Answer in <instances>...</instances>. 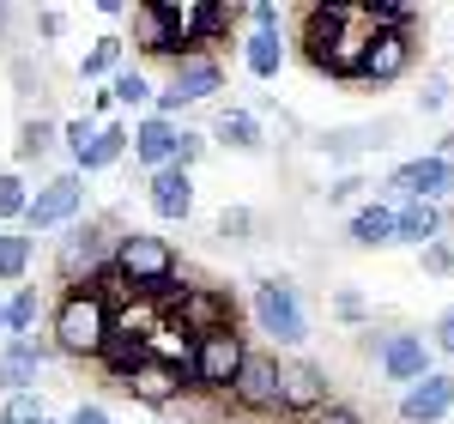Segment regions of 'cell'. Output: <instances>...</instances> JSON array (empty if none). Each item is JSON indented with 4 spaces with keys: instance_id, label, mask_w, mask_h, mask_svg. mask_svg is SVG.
Here are the masks:
<instances>
[{
    "instance_id": "6da1fadb",
    "label": "cell",
    "mask_w": 454,
    "mask_h": 424,
    "mask_svg": "<svg viewBox=\"0 0 454 424\" xmlns=\"http://www.w3.org/2000/svg\"><path fill=\"white\" fill-rule=\"evenodd\" d=\"M109 334H115V303H104L91 285H79V291H61L55 297V310H49V346L61 357H104Z\"/></svg>"
},
{
    "instance_id": "7a4b0ae2",
    "label": "cell",
    "mask_w": 454,
    "mask_h": 424,
    "mask_svg": "<svg viewBox=\"0 0 454 424\" xmlns=\"http://www.w3.org/2000/svg\"><path fill=\"white\" fill-rule=\"evenodd\" d=\"M115 273L128 279L134 297H152V303H170L176 291V243L170 237H152V231H121L115 243Z\"/></svg>"
},
{
    "instance_id": "3957f363",
    "label": "cell",
    "mask_w": 454,
    "mask_h": 424,
    "mask_svg": "<svg viewBox=\"0 0 454 424\" xmlns=\"http://www.w3.org/2000/svg\"><path fill=\"white\" fill-rule=\"evenodd\" d=\"M115 243H121V231L104 224V218H79V224H67V231H61V248H55V273H61V285L79 291V285L98 279L104 267H115Z\"/></svg>"
},
{
    "instance_id": "277c9868",
    "label": "cell",
    "mask_w": 454,
    "mask_h": 424,
    "mask_svg": "<svg viewBox=\"0 0 454 424\" xmlns=\"http://www.w3.org/2000/svg\"><path fill=\"white\" fill-rule=\"evenodd\" d=\"M248 346L237 327H218V334H200V346H194V364H188V389L194 394H224L231 400V389H237V376H243V364H248Z\"/></svg>"
},
{
    "instance_id": "5b68a950",
    "label": "cell",
    "mask_w": 454,
    "mask_h": 424,
    "mask_svg": "<svg viewBox=\"0 0 454 424\" xmlns=\"http://www.w3.org/2000/svg\"><path fill=\"white\" fill-rule=\"evenodd\" d=\"M248 316H254V327L273 340V346H303L309 340V316H303V297H297V285L291 279H254V291H248Z\"/></svg>"
},
{
    "instance_id": "8992f818",
    "label": "cell",
    "mask_w": 454,
    "mask_h": 424,
    "mask_svg": "<svg viewBox=\"0 0 454 424\" xmlns=\"http://www.w3.org/2000/svg\"><path fill=\"white\" fill-rule=\"evenodd\" d=\"M376 200H387V207H400V200H430V207H442V200H454V164L436 158V152H419V158H406V164L387 170V182L376 188Z\"/></svg>"
},
{
    "instance_id": "52a82bcc",
    "label": "cell",
    "mask_w": 454,
    "mask_h": 424,
    "mask_svg": "<svg viewBox=\"0 0 454 424\" xmlns=\"http://www.w3.org/2000/svg\"><path fill=\"white\" fill-rule=\"evenodd\" d=\"M79 212H85V177L79 170H61V177H49L43 188L31 194V212H25V237H43V231H67L79 224Z\"/></svg>"
},
{
    "instance_id": "ba28073f",
    "label": "cell",
    "mask_w": 454,
    "mask_h": 424,
    "mask_svg": "<svg viewBox=\"0 0 454 424\" xmlns=\"http://www.w3.org/2000/svg\"><path fill=\"white\" fill-rule=\"evenodd\" d=\"M164 316H170L176 327H188L194 340H200V334H218V327H237L231 291H218V285H182L170 303H164Z\"/></svg>"
},
{
    "instance_id": "9c48e42d",
    "label": "cell",
    "mask_w": 454,
    "mask_h": 424,
    "mask_svg": "<svg viewBox=\"0 0 454 424\" xmlns=\"http://www.w3.org/2000/svg\"><path fill=\"white\" fill-rule=\"evenodd\" d=\"M333 394H327V370L309 364V357H285L279 370V419H303L309 424L315 412H327Z\"/></svg>"
},
{
    "instance_id": "30bf717a",
    "label": "cell",
    "mask_w": 454,
    "mask_h": 424,
    "mask_svg": "<svg viewBox=\"0 0 454 424\" xmlns=\"http://www.w3.org/2000/svg\"><path fill=\"white\" fill-rule=\"evenodd\" d=\"M279 370H285V357L248 352L243 376H237V389H231V406L248 412V419H273V412H279Z\"/></svg>"
},
{
    "instance_id": "8fae6325",
    "label": "cell",
    "mask_w": 454,
    "mask_h": 424,
    "mask_svg": "<svg viewBox=\"0 0 454 424\" xmlns=\"http://www.w3.org/2000/svg\"><path fill=\"white\" fill-rule=\"evenodd\" d=\"M121 389H128L134 406H152V412H176V406L194 394V389H188V370H176V364H164V357H145Z\"/></svg>"
},
{
    "instance_id": "7c38bea8",
    "label": "cell",
    "mask_w": 454,
    "mask_h": 424,
    "mask_svg": "<svg viewBox=\"0 0 454 424\" xmlns=\"http://www.w3.org/2000/svg\"><path fill=\"white\" fill-rule=\"evenodd\" d=\"M412 55H419V36L412 31H376L370 49H364V85H394L412 73Z\"/></svg>"
},
{
    "instance_id": "4fadbf2b",
    "label": "cell",
    "mask_w": 454,
    "mask_h": 424,
    "mask_svg": "<svg viewBox=\"0 0 454 424\" xmlns=\"http://www.w3.org/2000/svg\"><path fill=\"white\" fill-rule=\"evenodd\" d=\"M376 370H382L387 382H400V389L424 382V376H430V340H424V334H382Z\"/></svg>"
},
{
    "instance_id": "5bb4252c",
    "label": "cell",
    "mask_w": 454,
    "mask_h": 424,
    "mask_svg": "<svg viewBox=\"0 0 454 424\" xmlns=\"http://www.w3.org/2000/svg\"><path fill=\"white\" fill-rule=\"evenodd\" d=\"M454 419V376L449 370H430L424 382L400 389V424H442Z\"/></svg>"
},
{
    "instance_id": "9a60e30c",
    "label": "cell",
    "mask_w": 454,
    "mask_h": 424,
    "mask_svg": "<svg viewBox=\"0 0 454 424\" xmlns=\"http://www.w3.org/2000/svg\"><path fill=\"white\" fill-rule=\"evenodd\" d=\"M346 25H351V6H303V36H297V43H303V61H309L315 73H327Z\"/></svg>"
},
{
    "instance_id": "2e32d148",
    "label": "cell",
    "mask_w": 454,
    "mask_h": 424,
    "mask_svg": "<svg viewBox=\"0 0 454 424\" xmlns=\"http://www.w3.org/2000/svg\"><path fill=\"white\" fill-rule=\"evenodd\" d=\"M176 140H182V122H164V115L145 109L140 122H134V164H140L145 177L170 170L176 164Z\"/></svg>"
},
{
    "instance_id": "e0dca14e",
    "label": "cell",
    "mask_w": 454,
    "mask_h": 424,
    "mask_svg": "<svg viewBox=\"0 0 454 424\" xmlns=\"http://www.w3.org/2000/svg\"><path fill=\"white\" fill-rule=\"evenodd\" d=\"M145 207L158 212L164 224H188V212H194V170H158V177H145Z\"/></svg>"
},
{
    "instance_id": "ac0fdd59",
    "label": "cell",
    "mask_w": 454,
    "mask_h": 424,
    "mask_svg": "<svg viewBox=\"0 0 454 424\" xmlns=\"http://www.w3.org/2000/svg\"><path fill=\"white\" fill-rule=\"evenodd\" d=\"M49 357H55L49 340H6V352H0V389L6 394H36V376H43Z\"/></svg>"
},
{
    "instance_id": "d6986e66",
    "label": "cell",
    "mask_w": 454,
    "mask_h": 424,
    "mask_svg": "<svg viewBox=\"0 0 454 424\" xmlns=\"http://www.w3.org/2000/svg\"><path fill=\"white\" fill-rule=\"evenodd\" d=\"M170 85L188 104H207L224 91V67H218V55H182V61H170Z\"/></svg>"
},
{
    "instance_id": "ffe728a7",
    "label": "cell",
    "mask_w": 454,
    "mask_h": 424,
    "mask_svg": "<svg viewBox=\"0 0 454 424\" xmlns=\"http://www.w3.org/2000/svg\"><path fill=\"white\" fill-rule=\"evenodd\" d=\"M394 243H412V248L442 243V207H430V200H400V207H394Z\"/></svg>"
},
{
    "instance_id": "44dd1931",
    "label": "cell",
    "mask_w": 454,
    "mask_h": 424,
    "mask_svg": "<svg viewBox=\"0 0 454 424\" xmlns=\"http://www.w3.org/2000/svg\"><path fill=\"white\" fill-rule=\"evenodd\" d=\"M128 152H134V128H121V122H104V128H98V140L85 145V158H79L73 170H79V177H98V170H109V164H121Z\"/></svg>"
},
{
    "instance_id": "7402d4cb",
    "label": "cell",
    "mask_w": 454,
    "mask_h": 424,
    "mask_svg": "<svg viewBox=\"0 0 454 424\" xmlns=\"http://www.w3.org/2000/svg\"><path fill=\"white\" fill-rule=\"evenodd\" d=\"M212 145H231V152H261V122L254 109H218L212 115Z\"/></svg>"
},
{
    "instance_id": "603a6c76",
    "label": "cell",
    "mask_w": 454,
    "mask_h": 424,
    "mask_svg": "<svg viewBox=\"0 0 454 424\" xmlns=\"http://www.w3.org/2000/svg\"><path fill=\"white\" fill-rule=\"evenodd\" d=\"M285 31H243V67L254 73V79H279L285 67Z\"/></svg>"
},
{
    "instance_id": "cb8c5ba5",
    "label": "cell",
    "mask_w": 454,
    "mask_h": 424,
    "mask_svg": "<svg viewBox=\"0 0 454 424\" xmlns=\"http://www.w3.org/2000/svg\"><path fill=\"white\" fill-rule=\"evenodd\" d=\"M145 357H152V340H140V334H121V327H115L98 364H104V376H115V382H128V376L140 370Z\"/></svg>"
},
{
    "instance_id": "d4e9b609",
    "label": "cell",
    "mask_w": 454,
    "mask_h": 424,
    "mask_svg": "<svg viewBox=\"0 0 454 424\" xmlns=\"http://www.w3.org/2000/svg\"><path fill=\"white\" fill-rule=\"evenodd\" d=\"M351 243L357 248H387L394 243V207L387 200H364L351 212Z\"/></svg>"
},
{
    "instance_id": "484cf974",
    "label": "cell",
    "mask_w": 454,
    "mask_h": 424,
    "mask_svg": "<svg viewBox=\"0 0 454 424\" xmlns=\"http://www.w3.org/2000/svg\"><path fill=\"white\" fill-rule=\"evenodd\" d=\"M370 145H387V128H333V134H315V152L333 158V164H346V158L370 152Z\"/></svg>"
},
{
    "instance_id": "4316f807",
    "label": "cell",
    "mask_w": 454,
    "mask_h": 424,
    "mask_svg": "<svg viewBox=\"0 0 454 424\" xmlns=\"http://www.w3.org/2000/svg\"><path fill=\"white\" fill-rule=\"evenodd\" d=\"M237 25H248V6H237V0H207L200 6V55H212V43L237 36Z\"/></svg>"
},
{
    "instance_id": "83f0119b",
    "label": "cell",
    "mask_w": 454,
    "mask_h": 424,
    "mask_svg": "<svg viewBox=\"0 0 454 424\" xmlns=\"http://www.w3.org/2000/svg\"><path fill=\"white\" fill-rule=\"evenodd\" d=\"M121 55H128V36H115V31H104L91 49H85V61H79V79L85 85H98V79H115L121 73Z\"/></svg>"
},
{
    "instance_id": "f1b7e54d",
    "label": "cell",
    "mask_w": 454,
    "mask_h": 424,
    "mask_svg": "<svg viewBox=\"0 0 454 424\" xmlns=\"http://www.w3.org/2000/svg\"><path fill=\"white\" fill-rule=\"evenodd\" d=\"M55 145H61V122L31 115V122L19 128V140H12V158H19V164H31V158H43V152H55Z\"/></svg>"
},
{
    "instance_id": "f546056e",
    "label": "cell",
    "mask_w": 454,
    "mask_h": 424,
    "mask_svg": "<svg viewBox=\"0 0 454 424\" xmlns=\"http://www.w3.org/2000/svg\"><path fill=\"white\" fill-rule=\"evenodd\" d=\"M31 255H36V237L25 231H0V285H19L31 273Z\"/></svg>"
},
{
    "instance_id": "4dcf8cb0",
    "label": "cell",
    "mask_w": 454,
    "mask_h": 424,
    "mask_svg": "<svg viewBox=\"0 0 454 424\" xmlns=\"http://www.w3.org/2000/svg\"><path fill=\"white\" fill-rule=\"evenodd\" d=\"M36 316H43V297H36L31 285H19V291L6 297V340H31Z\"/></svg>"
},
{
    "instance_id": "1f68e13d",
    "label": "cell",
    "mask_w": 454,
    "mask_h": 424,
    "mask_svg": "<svg viewBox=\"0 0 454 424\" xmlns=\"http://www.w3.org/2000/svg\"><path fill=\"white\" fill-rule=\"evenodd\" d=\"M31 182L19 177V170H0V224H25V212H31Z\"/></svg>"
},
{
    "instance_id": "d6a6232c",
    "label": "cell",
    "mask_w": 454,
    "mask_h": 424,
    "mask_svg": "<svg viewBox=\"0 0 454 424\" xmlns=\"http://www.w3.org/2000/svg\"><path fill=\"white\" fill-rule=\"evenodd\" d=\"M109 98H115V104H128V109H152L158 91H152V79H145L140 67H121L115 79H109Z\"/></svg>"
},
{
    "instance_id": "836d02e7",
    "label": "cell",
    "mask_w": 454,
    "mask_h": 424,
    "mask_svg": "<svg viewBox=\"0 0 454 424\" xmlns=\"http://www.w3.org/2000/svg\"><path fill=\"white\" fill-rule=\"evenodd\" d=\"M370 25L376 31H412L419 25V6L412 0H370Z\"/></svg>"
},
{
    "instance_id": "e575fe53",
    "label": "cell",
    "mask_w": 454,
    "mask_h": 424,
    "mask_svg": "<svg viewBox=\"0 0 454 424\" xmlns=\"http://www.w3.org/2000/svg\"><path fill=\"white\" fill-rule=\"evenodd\" d=\"M98 128H104L98 115H73V122H61V145H67V158H73V164L85 158V145L98 140Z\"/></svg>"
},
{
    "instance_id": "d590c367",
    "label": "cell",
    "mask_w": 454,
    "mask_h": 424,
    "mask_svg": "<svg viewBox=\"0 0 454 424\" xmlns=\"http://www.w3.org/2000/svg\"><path fill=\"white\" fill-rule=\"evenodd\" d=\"M0 424H55L43 412V400L36 394H6V406H0Z\"/></svg>"
},
{
    "instance_id": "8d00e7d4",
    "label": "cell",
    "mask_w": 454,
    "mask_h": 424,
    "mask_svg": "<svg viewBox=\"0 0 454 424\" xmlns=\"http://www.w3.org/2000/svg\"><path fill=\"white\" fill-rule=\"evenodd\" d=\"M212 231H218L224 243H248V231H254V212H248V207H224Z\"/></svg>"
},
{
    "instance_id": "74e56055",
    "label": "cell",
    "mask_w": 454,
    "mask_h": 424,
    "mask_svg": "<svg viewBox=\"0 0 454 424\" xmlns=\"http://www.w3.org/2000/svg\"><path fill=\"white\" fill-rule=\"evenodd\" d=\"M207 145H212V134H200V128H182V140H176V164H182V170H194Z\"/></svg>"
},
{
    "instance_id": "f35d334b",
    "label": "cell",
    "mask_w": 454,
    "mask_h": 424,
    "mask_svg": "<svg viewBox=\"0 0 454 424\" xmlns=\"http://www.w3.org/2000/svg\"><path fill=\"white\" fill-rule=\"evenodd\" d=\"M419 261H424V273H430V279H449V273H454V243H430V248H419Z\"/></svg>"
},
{
    "instance_id": "ab89813d",
    "label": "cell",
    "mask_w": 454,
    "mask_h": 424,
    "mask_svg": "<svg viewBox=\"0 0 454 424\" xmlns=\"http://www.w3.org/2000/svg\"><path fill=\"white\" fill-rule=\"evenodd\" d=\"M248 31H285V6L254 0V6H248Z\"/></svg>"
},
{
    "instance_id": "60d3db41",
    "label": "cell",
    "mask_w": 454,
    "mask_h": 424,
    "mask_svg": "<svg viewBox=\"0 0 454 424\" xmlns=\"http://www.w3.org/2000/svg\"><path fill=\"white\" fill-rule=\"evenodd\" d=\"M430 352L454 357V303H449V310H442L436 321H430Z\"/></svg>"
},
{
    "instance_id": "b9f144b4",
    "label": "cell",
    "mask_w": 454,
    "mask_h": 424,
    "mask_svg": "<svg viewBox=\"0 0 454 424\" xmlns=\"http://www.w3.org/2000/svg\"><path fill=\"white\" fill-rule=\"evenodd\" d=\"M333 316H340V321H364V316H370V303L346 285V291H333Z\"/></svg>"
},
{
    "instance_id": "7bdbcfd3",
    "label": "cell",
    "mask_w": 454,
    "mask_h": 424,
    "mask_svg": "<svg viewBox=\"0 0 454 424\" xmlns=\"http://www.w3.org/2000/svg\"><path fill=\"white\" fill-rule=\"evenodd\" d=\"M67 424H115V419H109L104 400H79V406L67 412Z\"/></svg>"
},
{
    "instance_id": "ee69618b",
    "label": "cell",
    "mask_w": 454,
    "mask_h": 424,
    "mask_svg": "<svg viewBox=\"0 0 454 424\" xmlns=\"http://www.w3.org/2000/svg\"><path fill=\"white\" fill-rule=\"evenodd\" d=\"M309 424H370V419H364L357 406H346V400H333V406H327V412H315Z\"/></svg>"
},
{
    "instance_id": "f6af8a7d",
    "label": "cell",
    "mask_w": 454,
    "mask_h": 424,
    "mask_svg": "<svg viewBox=\"0 0 454 424\" xmlns=\"http://www.w3.org/2000/svg\"><path fill=\"white\" fill-rule=\"evenodd\" d=\"M364 194V177H340V182H327V200L333 207H346V200H357Z\"/></svg>"
},
{
    "instance_id": "bcb514c9",
    "label": "cell",
    "mask_w": 454,
    "mask_h": 424,
    "mask_svg": "<svg viewBox=\"0 0 454 424\" xmlns=\"http://www.w3.org/2000/svg\"><path fill=\"white\" fill-rule=\"evenodd\" d=\"M442 104H449V85H442V79H424V91H419V109H430V115H436Z\"/></svg>"
},
{
    "instance_id": "7dc6e473",
    "label": "cell",
    "mask_w": 454,
    "mask_h": 424,
    "mask_svg": "<svg viewBox=\"0 0 454 424\" xmlns=\"http://www.w3.org/2000/svg\"><path fill=\"white\" fill-rule=\"evenodd\" d=\"M61 25H67V19H61L55 6H43V12H36V31H43V36H61Z\"/></svg>"
},
{
    "instance_id": "c3c4849f",
    "label": "cell",
    "mask_w": 454,
    "mask_h": 424,
    "mask_svg": "<svg viewBox=\"0 0 454 424\" xmlns=\"http://www.w3.org/2000/svg\"><path fill=\"white\" fill-rule=\"evenodd\" d=\"M164 424H200V412H188V406H176V412H170Z\"/></svg>"
},
{
    "instance_id": "681fc988",
    "label": "cell",
    "mask_w": 454,
    "mask_h": 424,
    "mask_svg": "<svg viewBox=\"0 0 454 424\" xmlns=\"http://www.w3.org/2000/svg\"><path fill=\"white\" fill-rule=\"evenodd\" d=\"M436 158H449V164H454V134H442V145H436Z\"/></svg>"
},
{
    "instance_id": "f907efd6",
    "label": "cell",
    "mask_w": 454,
    "mask_h": 424,
    "mask_svg": "<svg viewBox=\"0 0 454 424\" xmlns=\"http://www.w3.org/2000/svg\"><path fill=\"white\" fill-rule=\"evenodd\" d=\"M0 334H6V303H0Z\"/></svg>"
},
{
    "instance_id": "816d5d0a",
    "label": "cell",
    "mask_w": 454,
    "mask_h": 424,
    "mask_svg": "<svg viewBox=\"0 0 454 424\" xmlns=\"http://www.w3.org/2000/svg\"><path fill=\"white\" fill-rule=\"evenodd\" d=\"M279 424H291V419H279Z\"/></svg>"
}]
</instances>
